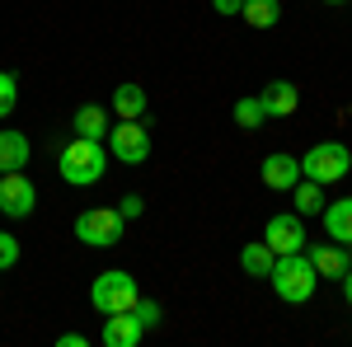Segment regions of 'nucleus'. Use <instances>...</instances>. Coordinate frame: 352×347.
I'll use <instances>...</instances> for the list:
<instances>
[{"mask_svg": "<svg viewBox=\"0 0 352 347\" xmlns=\"http://www.w3.org/2000/svg\"><path fill=\"white\" fill-rule=\"evenodd\" d=\"M109 169V141H89V136H71L56 150V174L71 188H94Z\"/></svg>", "mask_w": 352, "mask_h": 347, "instance_id": "obj_1", "label": "nucleus"}, {"mask_svg": "<svg viewBox=\"0 0 352 347\" xmlns=\"http://www.w3.org/2000/svg\"><path fill=\"white\" fill-rule=\"evenodd\" d=\"M268 282H272V291H277V300L305 305V300L315 295V287H320V272H315V263H310L305 249H300V254H277Z\"/></svg>", "mask_w": 352, "mask_h": 347, "instance_id": "obj_2", "label": "nucleus"}, {"mask_svg": "<svg viewBox=\"0 0 352 347\" xmlns=\"http://www.w3.org/2000/svg\"><path fill=\"white\" fill-rule=\"evenodd\" d=\"M352 174V150L343 141H315L305 155H300V179H315V183H338Z\"/></svg>", "mask_w": 352, "mask_h": 347, "instance_id": "obj_3", "label": "nucleus"}, {"mask_svg": "<svg viewBox=\"0 0 352 347\" xmlns=\"http://www.w3.org/2000/svg\"><path fill=\"white\" fill-rule=\"evenodd\" d=\"M122 235H127V216L118 207H85L76 216V240L89 249H113V244H122Z\"/></svg>", "mask_w": 352, "mask_h": 347, "instance_id": "obj_4", "label": "nucleus"}, {"mask_svg": "<svg viewBox=\"0 0 352 347\" xmlns=\"http://www.w3.org/2000/svg\"><path fill=\"white\" fill-rule=\"evenodd\" d=\"M141 291H136V277L132 272H122V267H109V272H99L94 282H89V305L99 310V315H118V310H132Z\"/></svg>", "mask_w": 352, "mask_h": 347, "instance_id": "obj_5", "label": "nucleus"}, {"mask_svg": "<svg viewBox=\"0 0 352 347\" xmlns=\"http://www.w3.org/2000/svg\"><path fill=\"white\" fill-rule=\"evenodd\" d=\"M109 150L118 164H146L151 160V127L146 117H118V127H109Z\"/></svg>", "mask_w": 352, "mask_h": 347, "instance_id": "obj_6", "label": "nucleus"}, {"mask_svg": "<svg viewBox=\"0 0 352 347\" xmlns=\"http://www.w3.org/2000/svg\"><path fill=\"white\" fill-rule=\"evenodd\" d=\"M33 212H38V183L28 179L24 169L0 174V216H10V221H28Z\"/></svg>", "mask_w": 352, "mask_h": 347, "instance_id": "obj_7", "label": "nucleus"}, {"mask_svg": "<svg viewBox=\"0 0 352 347\" xmlns=\"http://www.w3.org/2000/svg\"><path fill=\"white\" fill-rule=\"evenodd\" d=\"M263 240H268V249L272 254H300L305 249V216H296V212H277V216H268V225H263Z\"/></svg>", "mask_w": 352, "mask_h": 347, "instance_id": "obj_8", "label": "nucleus"}, {"mask_svg": "<svg viewBox=\"0 0 352 347\" xmlns=\"http://www.w3.org/2000/svg\"><path fill=\"white\" fill-rule=\"evenodd\" d=\"M305 258L315 263L320 282H343V272L352 267L348 244H333V240H305Z\"/></svg>", "mask_w": 352, "mask_h": 347, "instance_id": "obj_9", "label": "nucleus"}, {"mask_svg": "<svg viewBox=\"0 0 352 347\" xmlns=\"http://www.w3.org/2000/svg\"><path fill=\"white\" fill-rule=\"evenodd\" d=\"M141 338H146V324L136 320V310L104 315V333H99L104 347H141Z\"/></svg>", "mask_w": 352, "mask_h": 347, "instance_id": "obj_10", "label": "nucleus"}, {"mask_svg": "<svg viewBox=\"0 0 352 347\" xmlns=\"http://www.w3.org/2000/svg\"><path fill=\"white\" fill-rule=\"evenodd\" d=\"M296 179H300V160H296V155L272 150L268 160H263V188H272V192H292Z\"/></svg>", "mask_w": 352, "mask_h": 347, "instance_id": "obj_11", "label": "nucleus"}, {"mask_svg": "<svg viewBox=\"0 0 352 347\" xmlns=\"http://www.w3.org/2000/svg\"><path fill=\"white\" fill-rule=\"evenodd\" d=\"M324 240L333 244H352V197H338V202H324Z\"/></svg>", "mask_w": 352, "mask_h": 347, "instance_id": "obj_12", "label": "nucleus"}, {"mask_svg": "<svg viewBox=\"0 0 352 347\" xmlns=\"http://www.w3.org/2000/svg\"><path fill=\"white\" fill-rule=\"evenodd\" d=\"M258 99H263V113H268V117H292L300 108V89L292 80H272V85H263Z\"/></svg>", "mask_w": 352, "mask_h": 347, "instance_id": "obj_13", "label": "nucleus"}, {"mask_svg": "<svg viewBox=\"0 0 352 347\" xmlns=\"http://www.w3.org/2000/svg\"><path fill=\"white\" fill-rule=\"evenodd\" d=\"M109 127H113V117H109V108H104V104H80V108H76V117H71V132L89 136V141H104Z\"/></svg>", "mask_w": 352, "mask_h": 347, "instance_id": "obj_14", "label": "nucleus"}, {"mask_svg": "<svg viewBox=\"0 0 352 347\" xmlns=\"http://www.w3.org/2000/svg\"><path fill=\"white\" fill-rule=\"evenodd\" d=\"M28 155H33V141H28L24 132H14V127H0V174L24 169Z\"/></svg>", "mask_w": 352, "mask_h": 347, "instance_id": "obj_15", "label": "nucleus"}, {"mask_svg": "<svg viewBox=\"0 0 352 347\" xmlns=\"http://www.w3.org/2000/svg\"><path fill=\"white\" fill-rule=\"evenodd\" d=\"M146 108H151V99H146V89L141 85H118L113 89V117H146Z\"/></svg>", "mask_w": 352, "mask_h": 347, "instance_id": "obj_16", "label": "nucleus"}, {"mask_svg": "<svg viewBox=\"0 0 352 347\" xmlns=\"http://www.w3.org/2000/svg\"><path fill=\"white\" fill-rule=\"evenodd\" d=\"M324 183H315V179H296V188H292V207H296V216H320L324 212Z\"/></svg>", "mask_w": 352, "mask_h": 347, "instance_id": "obj_17", "label": "nucleus"}, {"mask_svg": "<svg viewBox=\"0 0 352 347\" xmlns=\"http://www.w3.org/2000/svg\"><path fill=\"white\" fill-rule=\"evenodd\" d=\"M272 263H277V254L268 249V240H254V244H244V249H240V267H244V277H268Z\"/></svg>", "mask_w": 352, "mask_h": 347, "instance_id": "obj_18", "label": "nucleus"}, {"mask_svg": "<svg viewBox=\"0 0 352 347\" xmlns=\"http://www.w3.org/2000/svg\"><path fill=\"white\" fill-rule=\"evenodd\" d=\"M240 19L249 28H277L282 24V0H244Z\"/></svg>", "mask_w": 352, "mask_h": 347, "instance_id": "obj_19", "label": "nucleus"}, {"mask_svg": "<svg viewBox=\"0 0 352 347\" xmlns=\"http://www.w3.org/2000/svg\"><path fill=\"white\" fill-rule=\"evenodd\" d=\"M263 117H268V113H263V99H258V94L235 99V127H240V132H258V127H263Z\"/></svg>", "mask_w": 352, "mask_h": 347, "instance_id": "obj_20", "label": "nucleus"}, {"mask_svg": "<svg viewBox=\"0 0 352 347\" xmlns=\"http://www.w3.org/2000/svg\"><path fill=\"white\" fill-rule=\"evenodd\" d=\"M19 108V76L14 71H0V122Z\"/></svg>", "mask_w": 352, "mask_h": 347, "instance_id": "obj_21", "label": "nucleus"}, {"mask_svg": "<svg viewBox=\"0 0 352 347\" xmlns=\"http://www.w3.org/2000/svg\"><path fill=\"white\" fill-rule=\"evenodd\" d=\"M14 263H19V235L0 230V272H10Z\"/></svg>", "mask_w": 352, "mask_h": 347, "instance_id": "obj_22", "label": "nucleus"}, {"mask_svg": "<svg viewBox=\"0 0 352 347\" xmlns=\"http://www.w3.org/2000/svg\"><path fill=\"white\" fill-rule=\"evenodd\" d=\"M132 310H136V320L146 324V328H155V324H160V315H164V310H160V300H146V295L136 300Z\"/></svg>", "mask_w": 352, "mask_h": 347, "instance_id": "obj_23", "label": "nucleus"}, {"mask_svg": "<svg viewBox=\"0 0 352 347\" xmlns=\"http://www.w3.org/2000/svg\"><path fill=\"white\" fill-rule=\"evenodd\" d=\"M118 212L127 216V221H136V216L146 212V197H141V192H127V197H122V202H118Z\"/></svg>", "mask_w": 352, "mask_h": 347, "instance_id": "obj_24", "label": "nucleus"}, {"mask_svg": "<svg viewBox=\"0 0 352 347\" xmlns=\"http://www.w3.org/2000/svg\"><path fill=\"white\" fill-rule=\"evenodd\" d=\"M212 10H217V14H240L244 0H212Z\"/></svg>", "mask_w": 352, "mask_h": 347, "instance_id": "obj_25", "label": "nucleus"}, {"mask_svg": "<svg viewBox=\"0 0 352 347\" xmlns=\"http://www.w3.org/2000/svg\"><path fill=\"white\" fill-rule=\"evenodd\" d=\"M56 343H61V347H85V343H89V338H85V333H61Z\"/></svg>", "mask_w": 352, "mask_h": 347, "instance_id": "obj_26", "label": "nucleus"}, {"mask_svg": "<svg viewBox=\"0 0 352 347\" xmlns=\"http://www.w3.org/2000/svg\"><path fill=\"white\" fill-rule=\"evenodd\" d=\"M343 300H348V305H352V267H348V272H343Z\"/></svg>", "mask_w": 352, "mask_h": 347, "instance_id": "obj_27", "label": "nucleus"}, {"mask_svg": "<svg viewBox=\"0 0 352 347\" xmlns=\"http://www.w3.org/2000/svg\"><path fill=\"white\" fill-rule=\"evenodd\" d=\"M324 5H348V0H324Z\"/></svg>", "mask_w": 352, "mask_h": 347, "instance_id": "obj_28", "label": "nucleus"}, {"mask_svg": "<svg viewBox=\"0 0 352 347\" xmlns=\"http://www.w3.org/2000/svg\"><path fill=\"white\" fill-rule=\"evenodd\" d=\"M348 254H352V244H348Z\"/></svg>", "mask_w": 352, "mask_h": 347, "instance_id": "obj_29", "label": "nucleus"}]
</instances>
